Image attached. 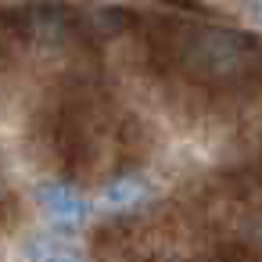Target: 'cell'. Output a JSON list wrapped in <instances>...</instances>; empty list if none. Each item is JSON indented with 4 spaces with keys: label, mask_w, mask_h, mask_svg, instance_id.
I'll return each instance as SVG.
<instances>
[{
    "label": "cell",
    "mask_w": 262,
    "mask_h": 262,
    "mask_svg": "<svg viewBox=\"0 0 262 262\" xmlns=\"http://www.w3.org/2000/svg\"><path fill=\"white\" fill-rule=\"evenodd\" d=\"M144 194H147V187H144L140 180H112V183L104 187V205H112V208H126V205L140 201Z\"/></svg>",
    "instance_id": "277c9868"
},
{
    "label": "cell",
    "mask_w": 262,
    "mask_h": 262,
    "mask_svg": "<svg viewBox=\"0 0 262 262\" xmlns=\"http://www.w3.org/2000/svg\"><path fill=\"white\" fill-rule=\"evenodd\" d=\"M151 61L205 90L262 86V40L241 29L183 18L151 22Z\"/></svg>",
    "instance_id": "6da1fadb"
},
{
    "label": "cell",
    "mask_w": 262,
    "mask_h": 262,
    "mask_svg": "<svg viewBox=\"0 0 262 262\" xmlns=\"http://www.w3.org/2000/svg\"><path fill=\"white\" fill-rule=\"evenodd\" d=\"M36 205L47 219L61 223V226H76L86 219V198L72 187V183H58V180H47L36 187Z\"/></svg>",
    "instance_id": "7a4b0ae2"
},
{
    "label": "cell",
    "mask_w": 262,
    "mask_h": 262,
    "mask_svg": "<svg viewBox=\"0 0 262 262\" xmlns=\"http://www.w3.org/2000/svg\"><path fill=\"white\" fill-rule=\"evenodd\" d=\"M248 11H251V18L262 26V0H248Z\"/></svg>",
    "instance_id": "5b68a950"
},
{
    "label": "cell",
    "mask_w": 262,
    "mask_h": 262,
    "mask_svg": "<svg viewBox=\"0 0 262 262\" xmlns=\"http://www.w3.org/2000/svg\"><path fill=\"white\" fill-rule=\"evenodd\" d=\"M26 255H29V262H86L76 248H69V244H61V241H47V237L29 241Z\"/></svg>",
    "instance_id": "3957f363"
}]
</instances>
